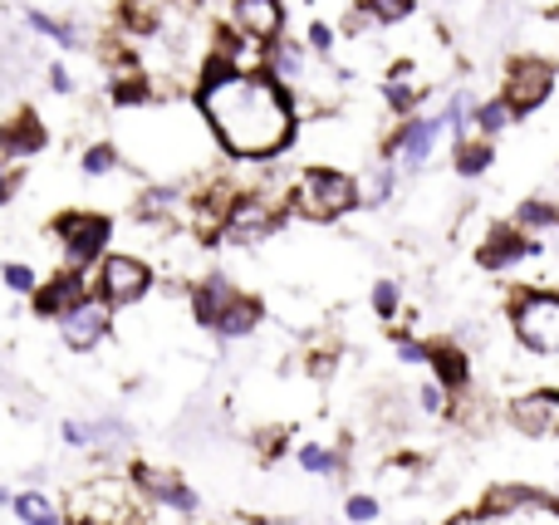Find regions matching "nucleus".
<instances>
[{
  "label": "nucleus",
  "instance_id": "1",
  "mask_svg": "<svg viewBox=\"0 0 559 525\" xmlns=\"http://www.w3.org/2000/svg\"><path fill=\"white\" fill-rule=\"evenodd\" d=\"M192 104L212 143L236 163H271L299 133V104L271 69L236 74V64L216 49H206V59L197 64Z\"/></svg>",
  "mask_w": 559,
  "mask_h": 525
},
{
  "label": "nucleus",
  "instance_id": "2",
  "mask_svg": "<svg viewBox=\"0 0 559 525\" xmlns=\"http://www.w3.org/2000/svg\"><path fill=\"white\" fill-rule=\"evenodd\" d=\"M354 206H364V196H358V177L344 167L309 163L289 182V212L305 216V222H338Z\"/></svg>",
  "mask_w": 559,
  "mask_h": 525
},
{
  "label": "nucleus",
  "instance_id": "3",
  "mask_svg": "<svg viewBox=\"0 0 559 525\" xmlns=\"http://www.w3.org/2000/svg\"><path fill=\"white\" fill-rule=\"evenodd\" d=\"M49 236H55L59 265L94 275V265L114 251V216L94 212V206H69V212H59L49 222Z\"/></svg>",
  "mask_w": 559,
  "mask_h": 525
},
{
  "label": "nucleus",
  "instance_id": "4",
  "mask_svg": "<svg viewBox=\"0 0 559 525\" xmlns=\"http://www.w3.org/2000/svg\"><path fill=\"white\" fill-rule=\"evenodd\" d=\"M88 281H94V300L108 305L114 314L133 310V305H143L147 295L157 290L153 261H147V255H138V251H118V246L94 265V275H88Z\"/></svg>",
  "mask_w": 559,
  "mask_h": 525
},
{
  "label": "nucleus",
  "instance_id": "5",
  "mask_svg": "<svg viewBox=\"0 0 559 525\" xmlns=\"http://www.w3.org/2000/svg\"><path fill=\"white\" fill-rule=\"evenodd\" d=\"M289 196H271V192H241L226 212L222 231H216V246H261L285 226Z\"/></svg>",
  "mask_w": 559,
  "mask_h": 525
},
{
  "label": "nucleus",
  "instance_id": "6",
  "mask_svg": "<svg viewBox=\"0 0 559 525\" xmlns=\"http://www.w3.org/2000/svg\"><path fill=\"white\" fill-rule=\"evenodd\" d=\"M128 487H133V497L143 501V506H157V511H167V516H182V521L202 516V497H197V487L173 467L133 462V467H128Z\"/></svg>",
  "mask_w": 559,
  "mask_h": 525
},
{
  "label": "nucleus",
  "instance_id": "7",
  "mask_svg": "<svg viewBox=\"0 0 559 525\" xmlns=\"http://www.w3.org/2000/svg\"><path fill=\"white\" fill-rule=\"evenodd\" d=\"M515 339L531 354H559V295L555 290H521L511 300Z\"/></svg>",
  "mask_w": 559,
  "mask_h": 525
},
{
  "label": "nucleus",
  "instance_id": "8",
  "mask_svg": "<svg viewBox=\"0 0 559 525\" xmlns=\"http://www.w3.org/2000/svg\"><path fill=\"white\" fill-rule=\"evenodd\" d=\"M88 295H94V281H88L84 271H69V265H59V271L45 275V281H39V290L29 295V314H35V320L59 324L69 310H79Z\"/></svg>",
  "mask_w": 559,
  "mask_h": 525
},
{
  "label": "nucleus",
  "instance_id": "9",
  "mask_svg": "<svg viewBox=\"0 0 559 525\" xmlns=\"http://www.w3.org/2000/svg\"><path fill=\"white\" fill-rule=\"evenodd\" d=\"M55 330H59V344H64L69 354H79V359H84V354H98L108 339H114V310H108V305H98L94 295H88V300L79 305V310H69Z\"/></svg>",
  "mask_w": 559,
  "mask_h": 525
},
{
  "label": "nucleus",
  "instance_id": "10",
  "mask_svg": "<svg viewBox=\"0 0 559 525\" xmlns=\"http://www.w3.org/2000/svg\"><path fill=\"white\" fill-rule=\"evenodd\" d=\"M236 295H241V285H236L231 275H226V271H206V275H197V281L187 285V314H192L197 330L212 334L216 324H222V314L231 310Z\"/></svg>",
  "mask_w": 559,
  "mask_h": 525
},
{
  "label": "nucleus",
  "instance_id": "11",
  "mask_svg": "<svg viewBox=\"0 0 559 525\" xmlns=\"http://www.w3.org/2000/svg\"><path fill=\"white\" fill-rule=\"evenodd\" d=\"M442 133H447L442 114H437V118L417 114V118H407V123L397 128L393 138H388L383 157H397V163H403L407 172H417V167H427V157L437 153V143H442Z\"/></svg>",
  "mask_w": 559,
  "mask_h": 525
},
{
  "label": "nucleus",
  "instance_id": "12",
  "mask_svg": "<svg viewBox=\"0 0 559 525\" xmlns=\"http://www.w3.org/2000/svg\"><path fill=\"white\" fill-rule=\"evenodd\" d=\"M550 94H555V64H545V59H515L511 74H506V94H501L511 104V114H535Z\"/></svg>",
  "mask_w": 559,
  "mask_h": 525
},
{
  "label": "nucleus",
  "instance_id": "13",
  "mask_svg": "<svg viewBox=\"0 0 559 525\" xmlns=\"http://www.w3.org/2000/svg\"><path fill=\"white\" fill-rule=\"evenodd\" d=\"M285 25H289L285 0H231V29H241L251 45L271 49L275 39H285Z\"/></svg>",
  "mask_w": 559,
  "mask_h": 525
},
{
  "label": "nucleus",
  "instance_id": "14",
  "mask_svg": "<svg viewBox=\"0 0 559 525\" xmlns=\"http://www.w3.org/2000/svg\"><path fill=\"white\" fill-rule=\"evenodd\" d=\"M511 422H515V432H525V438H535V442L559 438V393L555 389L521 393V398L511 403Z\"/></svg>",
  "mask_w": 559,
  "mask_h": 525
},
{
  "label": "nucleus",
  "instance_id": "15",
  "mask_svg": "<svg viewBox=\"0 0 559 525\" xmlns=\"http://www.w3.org/2000/svg\"><path fill=\"white\" fill-rule=\"evenodd\" d=\"M49 147V128L35 108H20L15 118L0 123V163H20V157H35Z\"/></svg>",
  "mask_w": 559,
  "mask_h": 525
},
{
  "label": "nucleus",
  "instance_id": "16",
  "mask_svg": "<svg viewBox=\"0 0 559 525\" xmlns=\"http://www.w3.org/2000/svg\"><path fill=\"white\" fill-rule=\"evenodd\" d=\"M531 255H540V241H531L521 226H496V231L486 236V246L476 251V265H481V271H511V265L531 261Z\"/></svg>",
  "mask_w": 559,
  "mask_h": 525
},
{
  "label": "nucleus",
  "instance_id": "17",
  "mask_svg": "<svg viewBox=\"0 0 559 525\" xmlns=\"http://www.w3.org/2000/svg\"><path fill=\"white\" fill-rule=\"evenodd\" d=\"M525 511H550V497H540L535 487H491L481 497V521H511Z\"/></svg>",
  "mask_w": 559,
  "mask_h": 525
},
{
  "label": "nucleus",
  "instance_id": "18",
  "mask_svg": "<svg viewBox=\"0 0 559 525\" xmlns=\"http://www.w3.org/2000/svg\"><path fill=\"white\" fill-rule=\"evenodd\" d=\"M261 324H265V305L261 300H255V295H236V300H231V310H226L222 314V324H216V339H222V344H241V339H251V334L255 330H261Z\"/></svg>",
  "mask_w": 559,
  "mask_h": 525
},
{
  "label": "nucleus",
  "instance_id": "19",
  "mask_svg": "<svg viewBox=\"0 0 559 525\" xmlns=\"http://www.w3.org/2000/svg\"><path fill=\"white\" fill-rule=\"evenodd\" d=\"M10 516H15V525H64V506L49 491L25 487L10 497Z\"/></svg>",
  "mask_w": 559,
  "mask_h": 525
},
{
  "label": "nucleus",
  "instance_id": "20",
  "mask_svg": "<svg viewBox=\"0 0 559 525\" xmlns=\"http://www.w3.org/2000/svg\"><path fill=\"white\" fill-rule=\"evenodd\" d=\"M427 369H432V383H442L447 393H462L466 383H472V359H466L456 344H432Z\"/></svg>",
  "mask_w": 559,
  "mask_h": 525
},
{
  "label": "nucleus",
  "instance_id": "21",
  "mask_svg": "<svg viewBox=\"0 0 559 525\" xmlns=\"http://www.w3.org/2000/svg\"><path fill=\"white\" fill-rule=\"evenodd\" d=\"M108 104L114 108H153L157 104V84L138 69V74H114L108 79Z\"/></svg>",
  "mask_w": 559,
  "mask_h": 525
},
{
  "label": "nucleus",
  "instance_id": "22",
  "mask_svg": "<svg viewBox=\"0 0 559 525\" xmlns=\"http://www.w3.org/2000/svg\"><path fill=\"white\" fill-rule=\"evenodd\" d=\"M383 98H388V108H393V114H403V118H417V104H423V84H417L413 64H397L393 74H388V84H383Z\"/></svg>",
  "mask_w": 559,
  "mask_h": 525
},
{
  "label": "nucleus",
  "instance_id": "23",
  "mask_svg": "<svg viewBox=\"0 0 559 525\" xmlns=\"http://www.w3.org/2000/svg\"><path fill=\"white\" fill-rule=\"evenodd\" d=\"M295 462L299 472H309V477H338L348 462V448H324V442H299L295 448Z\"/></svg>",
  "mask_w": 559,
  "mask_h": 525
},
{
  "label": "nucleus",
  "instance_id": "24",
  "mask_svg": "<svg viewBox=\"0 0 559 525\" xmlns=\"http://www.w3.org/2000/svg\"><path fill=\"white\" fill-rule=\"evenodd\" d=\"M118 25H123V35L153 39L157 29H163V10H157L153 0H123V5H118Z\"/></svg>",
  "mask_w": 559,
  "mask_h": 525
},
{
  "label": "nucleus",
  "instance_id": "25",
  "mask_svg": "<svg viewBox=\"0 0 559 525\" xmlns=\"http://www.w3.org/2000/svg\"><path fill=\"white\" fill-rule=\"evenodd\" d=\"M79 172L84 177H114V172H123V147L114 143V138H98V143H88L84 147V157H79Z\"/></svg>",
  "mask_w": 559,
  "mask_h": 525
},
{
  "label": "nucleus",
  "instance_id": "26",
  "mask_svg": "<svg viewBox=\"0 0 559 525\" xmlns=\"http://www.w3.org/2000/svg\"><path fill=\"white\" fill-rule=\"evenodd\" d=\"M25 25L35 29V35H45L55 49H74V45H79V29L69 25V20L49 15V10H25Z\"/></svg>",
  "mask_w": 559,
  "mask_h": 525
},
{
  "label": "nucleus",
  "instance_id": "27",
  "mask_svg": "<svg viewBox=\"0 0 559 525\" xmlns=\"http://www.w3.org/2000/svg\"><path fill=\"white\" fill-rule=\"evenodd\" d=\"M393 187H397L393 163H373L368 167V177H358V196H364V206H388Z\"/></svg>",
  "mask_w": 559,
  "mask_h": 525
},
{
  "label": "nucleus",
  "instance_id": "28",
  "mask_svg": "<svg viewBox=\"0 0 559 525\" xmlns=\"http://www.w3.org/2000/svg\"><path fill=\"white\" fill-rule=\"evenodd\" d=\"M511 104H506V98H486V104H476V114H472V123H476V138H486V143H491V138H501L506 128H511Z\"/></svg>",
  "mask_w": 559,
  "mask_h": 525
},
{
  "label": "nucleus",
  "instance_id": "29",
  "mask_svg": "<svg viewBox=\"0 0 559 525\" xmlns=\"http://www.w3.org/2000/svg\"><path fill=\"white\" fill-rule=\"evenodd\" d=\"M515 226H521L525 236H531V231H559V206H550V202H521V206H515Z\"/></svg>",
  "mask_w": 559,
  "mask_h": 525
},
{
  "label": "nucleus",
  "instance_id": "30",
  "mask_svg": "<svg viewBox=\"0 0 559 525\" xmlns=\"http://www.w3.org/2000/svg\"><path fill=\"white\" fill-rule=\"evenodd\" d=\"M59 442L69 452H98V422L94 418H64L59 422Z\"/></svg>",
  "mask_w": 559,
  "mask_h": 525
},
{
  "label": "nucleus",
  "instance_id": "31",
  "mask_svg": "<svg viewBox=\"0 0 559 525\" xmlns=\"http://www.w3.org/2000/svg\"><path fill=\"white\" fill-rule=\"evenodd\" d=\"M491 163H496V153H491V143H486V138L456 143V172H462V177H481Z\"/></svg>",
  "mask_w": 559,
  "mask_h": 525
},
{
  "label": "nucleus",
  "instance_id": "32",
  "mask_svg": "<svg viewBox=\"0 0 559 525\" xmlns=\"http://www.w3.org/2000/svg\"><path fill=\"white\" fill-rule=\"evenodd\" d=\"M39 281H45V275L35 271V265H25V261H0V285H5L10 295H35L39 290Z\"/></svg>",
  "mask_w": 559,
  "mask_h": 525
},
{
  "label": "nucleus",
  "instance_id": "33",
  "mask_svg": "<svg viewBox=\"0 0 559 525\" xmlns=\"http://www.w3.org/2000/svg\"><path fill=\"white\" fill-rule=\"evenodd\" d=\"M368 305H373V314L383 324H393L397 314H403V285H397V281H373V290H368Z\"/></svg>",
  "mask_w": 559,
  "mask_h": 525
},
{
  "label": "nucleus",
  "instance_id": "34",
  "mask_svg": "<svg viewBox=\"0 0 559 525\" xmlns=\"http://www.w3.org/2000/svg\"><path fill=\"white\" fill-rule=\"evenodd\" d=\"M358 10H364L373 25H397V20H407L417 10V0H358Z\"/></svg>",
  "mask_w": 559,
  "mask_h": 525
},
{
  "label": "nucleus",
  "instance_id": "35",
  "mask_svg": "<svg viewBox=\"0 0 559 525\" xmlns=\"http://www.w3.org/2000/svg\"><path fill=\"white\" fill-rule=\"evenodd\" d=\"M378 511H383V506H378V497H368V491H354V497L344 501V516L354 525H373Z\"/></svg>",
  "mask_w": 559,
  "mask_h": 525
},
{
  "label": "nucleus",
  "instance_id": "36",
  "mask_svg": "<svg viewBox=\"0 0 559 525\" xmlns=\"http://www.w3.org/2000/svg\"><path fill=\"white\" fill-rule=\"evenodd\" d=\"M305 49H309V55H319V59L334 55V25H324V20H309V29H305Z\"/></svg>",
  "mask_w": 559,
  "mask_h": 525
},
{
  "label": "nucleus",
  "instance_id": "37",
  "mask_svg": "<svg viewBox=\"0 0 559 525\" xmlns=\"http://www.w3.org/2000/svg\"><path fill=\"white\" fill-rule=\"evenodd\" d=\"M289 432L285 428H261L255 432V452H261V462H275V457H285V448H289Z\"/></svg>",
  "mask_w": 559,
  "mask_h": 525
},
{
  "label": "nucleus",
  "instance_id": "38",
  "mask_svg": "<svg viewBox=\"0 0 559 525\" xmlns=\"http://www.w3.org/2000/svg\"><path fill=\"white\" fill-rule=\"evenodd\" d=\"M397 359H403V363H427V359H432V344L413 339V334H397Z\"/></svg>",
  "mask_w": 559,
  "mask_h": 525
},
{
  "label": "nucleus",
  "instance_id": "39",
  "mask_svg": "<svg viewBox=\"0 0 559 525\" xmlns=\"http://www.w3.org/2000/svg\"><path fill=\"white\" fill-rule=\"evenodd\" d=\"M417 408L423 413H447V389L442 383H423V389H417Z\"/></svg>",
  "mask_w": 559,
  "mask_h": 525
},
{
  "label": "nucleus",
  "instance_id": "40",
  "mask_svg": "<svg viewBox=\"0 0 559 525\" xmlns=\"http://www.w3.org/2000/svg\"><path fill=\"white\" fill-rule=\"evenodd\" d=\"M305 369L314 373V379H329V373H334V354H329V349H314V354H305Z\"/></svg>",
  "mask_w": 559,
  "mask_h": 525
},
{
  "label": "nucleus",
  "instance_id": "41",
  "mask_svg": "<svg viewBox=\"0 0 559 525\" xmlns=\"http://www.w3.org/2000/svg\"><path fill=\"white\" fill-rule=\"evenodd\" d=\"M49 88H55V94H74V74H69L64 64H49Z\"/></svg>",
  "mask_w": 559,
  "mask_h": 525
},
{
  "label": "nucleus",
  "instance_id": "42",
  "mask_svg": "<svg viewBox=\"0 0 559 525\" xmlns=\"http://www.w3.org/2000/svg\"><path fill=\"white\" fill-rule=\"evenodd\" d=\"M15 187H20V172H10V163H0V206L15 196Z\"/></svg>",
  "mask_w": 559,
  "mask_h": 525
},
{
  "label": "nucleus",
  "instance_id": "43",
  "mask_svg": "<svg viewBox=\"0 0 559 525\" xmlns=\"http://www.w3.org/2000/svg\"><path fill=\"white\" fill-rule=\"evenodd\" d=\"M177 5H182V10H202L206 0H177Z\"/></svg>",
  "mask_w": 559,
  "mask_h": 525
},
{
  "label": "nucleus",
  "instance_id": "44",
  "mask_svg": "<svg viewBox=\"0 0 559 525\" xmlns=\"http://www.w3.org/2000/svg\"><path fill=\"white\" fill-rule=\"evenodd\" d=\"M10 497H15V491H5V487H0V506H10Z\"/></svg>",
  "mask_w": 559,
  "mask_h": 525
},
{
  "label": "nucleus",
  "instance_id": "45",
  "mask_svg": "<svg viewBox=\"0 0 559 525\" xmlns=\"http://www.w3.org/2000/svg\"><path fill=\"white\" fill-rule=\"evenodd\" d=\"M476 525H496V521H481V516H476Z\"/></svg>",
  "mask_w": 559,
  "mask_h": 525
}]
</instances>
